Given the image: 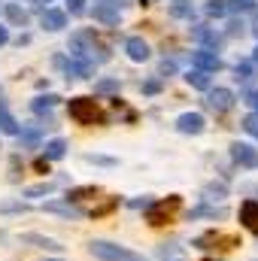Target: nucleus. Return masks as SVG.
Returning <instances> with one entry per match:
<instances>
[{"label":"nucleus","mask_w":258,"mask_h":261,"mask_svg":"<svg viewBox=\"0 0 258 261\" xmlns=\"http://www.w3.org/2000/svg\"><path fill=\"white\" fill-rule=\"evenodd\" d=\"M91 255L100 258V261H146L143 255L131 252L125 246H116V243H110V240H94V243H91Z\"/></svg>","instance_id":"obj_1"},{"label":"nucleus","mask_w":258,"mask_h":261,"mask_svg":"<svg viewBox=\"0 0 258 261\" xmlns=\"http://www.w3.org/2000/svg\"><path fill=\"white\" fill-rule=\"evenodd\" d=\"M67 113H70V119L79 122V125H94V122L100 119L94 97H73V100H67Z\"/></svg>","instance_id":"obj_2"},{"label":"nucleus","mask_w":258,"mask_h":261,"mask_svg":"<svg viewBox=\"0 0 258 261\" xmlns=\"http://www.w3.org/2000/svg\"><path fill=\"white\" fill-rule=\"evenodd\" d=\"M176 210H179V197L173 195V197H167V200L149 203V206H146V219H149V225H167Z\"/></svg>","instance_id":"obj_3"},{"label":"nucleus","mask_w":258,"mask_h":261,"mask_svg":"<svg viewBox=\"0 0 258 261\" xmlns=\"http://www.w3.org/2000/svg\"><path fill=\"white\" fill-rule=\"evenodd\" d=\"M234 91L231 88H210L207 91V107L210 110H216V113H228L231 107H234Z\"/></svg>","instance_id":"obj_4"},{"label":"nucleus","mask_w":258,"mask_h":261,"mask_svg":"<svg viewBox=\"0 0 258 261\" xmlns=\"http://www.w3.org/2000/svg\"><path fill=\"white\" fill-rule=\"evenodd\" d=\"M94 18L107 28L119 24V0H94Z\"/></svg>","instance_id":"obj_5"},{"label":"nucleus","mask_w":258,"mask_h":261,"mask_svg":"<svg viewBox=\"0 0 258 261\" xmlns=\"http://www.w3.org/2000/svg\"><path fill=\"white\" fill-rule=\"evenodd\" d=\"M231 158L240 167H258V149H252L249 143H231Z\"/></svg>","instance_id":"obj_6"},{"label":"nucleus","mask_w":258,"mask_h":261,"mask_svg":"<svg viewBox=\"0 0 258 261\" xmlns=\"http://www.w3.org/2000/svg\"><path fill=\"white\" fill-rule=\"evenodd\" d=\"M192 64H194V70H203V73H216V70H222L219 55L210 52V49H197V52L192 55Z\"/></svg>","instance_id":"obj_7"},{"label":"nucleus","mask_w":258,"mask_h":261,"mask_svg":"<svg viewBox=\"0 0 258 261\" xmlns=\"http://www.w3.org/2000/svg\"><path fill=\"white\" fill-rule=\"evenodd\" d=\"M125 52H128L131 61H137V64L149 61V43H146L143 37H128V40H125Z\"/></svg>","instance_id":"obj_8"},{"label":"nucleus","mask_w":258,"mask_h":261,"mask_svg":"<svg viewBox=\"0 0 258 261\" xmlns=\"http://www.w3.org/2000/svg\"><path fill=\"white\" fill-rule=\"evenodd\" d=\"M58 64H64L61 58H58ZM67 70V79H88L91 73H94V64H88V61H82V58H70L64 64Z\"/></svg>","instance_id":"obj_9"},{"label":"nucleus","mask_w":258,"mask_h":261,"mask_svg":"<svg viewBox=\"0 0 258 261\" xmlns=\"http://www.w3.org/2000/svg\"><path fill=\"white\" fill-rule=\"evenodd\" d=\"M240 222L246 231L258 234V200H243L240 203Z\"/></svg>","instance_id":"obj_10"},{"label":"nucleus","mask_w":258,"mask_h":261,"mask_svg":"<svg viewBox=\"0 0 258 261\" xmlns=\"http://www.w3.org/2000/svg\"><path fill=\"white\" fill-rule=\"evenodd\" d=\"M40 24H43L46 31H64L67 28V12H61V9H43Z\"/></svg>","instance_id":"obj_11"},{"label":"nucleus","mask_w":258,"mask_h":261,"mask_svg":"<svg viewBox=\"0 0 258 261\" xmlns=\"http://www.w3.org/2000/svg\"><path fill=\"white\" fill-rule=\"evenodd\" d=\"M203 116L200 113H183L179 119H176V128L183 130V134H200L203 130Z\"/></svg>","instance_id":"obj_12"},{"label":"nucleus","mask_w":258,"mask_h":261,"mask_svg":"<svg viewBox=\"0 0 258 261\" xmlns=\"http://www.w3.org/2000/svg\"><path fill=\"white\" fill-rule=\"evenodd\" d=\"M192 37L197 40V43H203L200 49H210V52H216V46H219V37H216V31H210L207 24H197V28H192Z\"/></svg>","instance_id":"obj_13"},{"label":"nucleus","mask_w":258,"mask_h":261,"mask_svg":"<svg viewBox=\"0 0 258 261\" xmlns=\"http://www.w3.org/2000/svg\"><path fill=\"white\" fill-rule=\"evenodd\" d=\"M46 213H58V216H70V219H79L82 216V210L73 206L70 200H49L46 203Z\"/></svg>","instance_id":"obj_14"},{"label":"nucleus","mask_w":258,"mask_h":261,"mask_svg":"<svg viewBox=\"0 0 258 261\" xmlns=\"http://www.w3.org/2000/svg\"><path fill=\"white\" fill-rule=\"evenodd\" d=\"M6 18H9V24H15V28H24V24L31 21L28 9H21L18 3H6Z\"/></svg>","instance_id":"obj_15"},{"label":"nucleus","mask_w":258,"mask_h":261,"mask_svg":"<svg viewBox=\"0 0 258 261\" xmlns=\"http://www.w3.org/2000/svg\"><path fill=\"white\" fill-rule=\"evenodd\" d=\"M161 261H189L183 243H164L161 246Z\"/></svg>","instance_id":"obj_16"},{"label":"nucleus","mask_w":258,"mask_h":261,"mask_svg":"<svg viewBox=\"0 0 258 261\" xmlns=\"http://www.w3.org/2000/svg\"><path fill=\"white\" fill-rule=\"evenodd\" d=\"M43 152H46V155H43L46 161H61V158L67 155V143L61 140V137H58V140H49Z\"/></svg>","instance_id":"obj_17"},{"label":"nucleus","mask_w":258,"mask_h":261,"mask_svg":"<svg viewBox=\"0 0 258 261\" xmlns=\"http://www.w3.org/2000/svg\"><path fill=\"white\" fill-rule=\"evenodd\" d=\"M186 82L197 88V91H210V73H203V70H189L186 73Z\"/></svg>","instance_id":"obj_18"},{"label":"nucleus","mask_w":258,"mask_h":261,"mask_svg":"<svg viewBox=\"0 0 258 261\" xmlns=\"http://www.w3.org/2000/svg\"><path fill=\"white\" fill-rule=\"evenodd\" d=\"M170 15L173 18H192L194 15L192 0H170Z\"/></svg>","instance_id":"obj_19"},{"label":"nucleus","mask_w":258,"mask_h":261,"mask_svg":"<svg viewBox=\"0 0 258 261\" xmlns=\"http://www.w3.org/2000/svg\"><path fill=\"white\" fill-rule=\"evenodd\" d=\"M55 103H58V97H55V94H40V97H34V100H31V110H34V113H49Z\"/></svg>","instance_id":"obj_20"},{"label":"nucleus","mask_w":258,"mask_h":261,"mask_svg":"<svg viewBox=\"0 0 258 261\" xmlns=\"http://www.w3.org/2000/svg\"><path fill=\"white\" fill-rule=\"evenodd\" d=\"M0 130L3 134H18V122L6 113V103L3 100H0Z\"/></svg>","instance_id":"obj_21"},{"label":"nucleus","mask_w":258,"mask_h":261,"mask_svg":"<svg viewBox=\"0 0 258 261\" xmlns=\"http://www.w3.org/2000/svg\"><path fill=\"white\" fill-rule=\"evenodd\" d=\"M21 240H24V243H37V246H43V249H52V252L61 249V243H55V240H49V237H40V234H24Z\"/></svg>","instance_id":"obj_22"},{"label":"nucleus","mask_w":258,"mask_h":261,"mask_svg":"<svg viewBox=\"0 0 258 261\" xmlns=\"http://www.w3.org/2000/svg\"><path fill=\"white\" fill-rule=\"evenodd\" d=\"M207 15H213V18L228 15V0H207Z\"/></svg>","instance_id":"obj_23"},{"label":"nucleus","mask_w":258,"mask_h":261,"mask_svg":"<svg viewBox=\"0 0 258 261\" xmlns=\"http://www.w3.org/2000/svg\"><path fill=\"white\" fill-rule=\"evenodd\" d=\"M97 195V186H82V189H70L67 192V200H85V197Z\"/></svg>","instance_id":"obj_24"},{"label":"nucleus","mask_w":258,"mask_h":261,"mask_svg":"<svg viewBox=\"0 0 258 261\" xmlns=\"http://www.w3.org/2000/svg\"><path fill=\"white\" fill-rule=\"evenodd\" d=\"M18 137H21V143H24V146H37V140H40V128H37V125H31V128H24V125H21Z\"/></svg>","instance_id":"obj_25"},{"label":"nucleus","mask_w":258,"mask_h":261,"mask_svg":"<svg viewBox=\"0 0 258 261\" xmlns=\"http://www.w3.org/2000/svg\"><path fill=\"white\" fill-rule=\"evenodd\" d=\"M52 182H40V186H31V189H24V197H43V195H52Z\"/></svg>","instance_id":"obj_26"},{"label":"nucleus","mask_w":258,"mask_h":261,"mask_svg":"<svg viewBox=\"0 0 258 261\" xmlns=\"http://www.w3.org/2000/svg\"><path fill=\"white\" fill-rule=\"evenodd\" d=\"M94 91L97 94H113V91H119V82L116 79H100V82H94Z\"/></svg>","instance_id":"obj_27"},{"label":"nucleus","mask_w":258,"mask_h":261,"mask_svg":"<svg viewBox=\"0 0 258 261\" xmlns=\"http://www.w3.org/2000/svg\"><path fill=\"white\" fill-rule=\"evenodd\" d=\"M31 206L28 203H21V200H3L0 203V213H28Z\"/></svg>","instance_id":"obj_28"},{"label":"nucleus","mask_w":258,"mask_h":261,"mask_svg":"<svg viewBox=\"0 0 258 261\" xmlns=\"http://www.w3.org/2000/svg\"><path fill=\"white\" fill-rule=\"evenodd\" d=\"M255 6V0H231L228 3V12H249Z\"/></svg>","instance_id":"obj_29"},{"label":"nucleus","mask_w":258,"mask_h":261,"mask_svg":"<svg viewBox=\"0 0 258 261\" xmlns=\"http://www.w3.org/2000/svg\"><path fill=\"white\" fill-rule=\"evenodd\" d=\"M243 128H246V134H252V137L258 140V116H255V113L243 119Z\"/></svg>","instance_id":"obj_30"},{"label":"nucleus","mask_w":258,"mask_h":261,"mask_svg":"<svg viewBox=\"0 0 258 261\" xmlns=\"http://www.w3.org/2000/svg\"><path fill=\"white\" fill-rule=\"evenodd\" d=\"M85 3H88V0H67V12H70V15H82V12H85Z\"/></svg>","instance_id":"obj_31"},{"label":"nucleus","mask_w":258,"mask_h":261,"mask_svg":"<svg viewBox=\"0 0 258 261\" xmlns=\"http://www.w3.org/2000/svg\"><path fill=\"white\" fill-rule=\"evenodd\" d=\"M116 203H119V200H116V197H113V200H107V203H100V206H97V210H91V216H94V219H97V216H107V213H110V210H113V206H116Z\"/></svg>","instance_id":"obj_32"},{"label":"nucleus","mask_w":258,"mask_h":261,"mask_svg":"<svg viewBox=\"0 0 258 261\" xmlns=\"http://www.w3.org/2000/svg\"><path fill=\"white\" fill-rule=\"evenodd\" d=\"M158 88H161V85H158V82H155V79H152V82H146V85H143V91H146V94H155V91H158Z\"/></svg>","instance_id":"obj_33"},{"label":"nucleus","mask_w":258,"mask_h":261,"mask_svg":"<svg viewBox=\"0 0 258 261\" xmlns=\"http://www.w3.org/2000/svg\"><path fill=\"white\" fill-rule=\"evenodd\" d=\"M9 43V31H6V24H0V46H6Z\"/></svg>","instance_id":"obj_34"},{"label":"nucleus","mask_w":258,"mask_h":261,"mask_svg":"<svg viewBox=\"0 0 258 261\" xmlns=\"http://www.w3.org/2000/svg\"><path fill=\"white\" fill-rule=\"evenodd\" d=\"M246 103H252V107L258 110V91H252V94H246Z\"/></svg>","instance_id":"obj_35"},{"label":"nucleus","mask_w":258,"mask_h":261,"mask_svg":"<svg viewBox=\"0 0 258 261\" xmlns=\"http://www.w3.org/2000/svg\"><path fill=\"white\" fill-rule=\"evenodd\" d=\"M37 170H43V173H46V170H49V161H46V158H40V161H37Z\"/></svg>","instance_id":"obj_36"},{"label":"nucleus","mask_w":258,"mask_h":261,"mask_svg":"<svg viewBox=\"0 0 258 261\" xmlns=\"http://www.w3.org/2000/svg\"><path fill=\"white\" fill-rule=\"evenodd\" d=\"M161 70H164V73H173L176 67H173V61H164V64H161Z\"/></svg>","instance_id":"obj_37"},{"label":"nucleus","mask_w":258,"mask_h":261,"mask_svg":"<svg viewBox=\"0 0 258 261\" xmlns=\"http://www.w3.org/2000/svg\"><path fill=\"white\" fill-rule=\"evenodd\" d=\"M252 61H255V64H258V46H255V52H252Z\"/></svg>","instance_id":"obj_38"},{"label":"nucleus","mask_w":258,"mask_h":261,"mask_svg":"<svg viewBox=\"0 0 258 261\" xmlns=\"http://www.w3.org/2000/svg\"><path fill=\"white\" fill-rule=\"evenodd\" d=\"M252 31H255V37H258V21H255V28H252Z\"/></svg>","instance_id":"obj_39"},{"label":"nucleus","mask_w":258,"mask_h":261,"mask_svg":"<svg viewBox=\"0 0 258 261\" xmlns=\"http://www.w3.org/2000/svg\"><path fill=\"white\" fill-rule=\"evenodd\" d=\"M40 3H49V0H40Z\"/></svg>","instance_id":"obj_40"},{"label":"nucleus","mask_w":258,"mask_h":261,"mask_svg":"<svg viewBox=\"0 0 258 261\" xmlns=\"http://www.w3.org/2000/svg\"><path fill=\"white\" fill-rule=\"evenodd\" d=\"M52 261H58V258H52Z\"/></svg>","instance_id":"obj_41"},{"label":"nucleus","mask_w":258,"mask_h":261,"mask_svg":"<svg viewBox=\"0 0 258 261\" xmlns=\"http://www.w3.org/2000/svg\"><path fill=\"white\" fill-rule=\"evenodd\" d=\"M207 261H213V258H207Z\"/></svg>","instance_id":"obj_42"}]
</instances>
